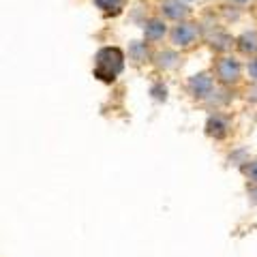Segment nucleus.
Listing matches in <instances>:
<instances>
[{"label":"nucleus","mask_w":257,"mask_h":257,"mask_svg":"<svg viewBox=\"0 0 257 257\" xmlns=\"http://www.w3.org/2000/svg\"><path fill=\"white\" fill-rule=\"evenodd\" d=\"M128 56H131V60L135 62H142L148 58V47L146 43H133L131 47H128Z\"/></svg>","instance_id":"10"},{"label":"nucleus","mask_w":257,"mask_h":257,"mask_svg":"<svg viewBox=\"0 0 257 257\" xmlns=\"http://www.w3.org/2000/svg\"><path fill=\"white\" fill-rule=\"evenodd\" d=\"M227 120L221 118V116H212L210 120H208V133L214 135V138H225L227 135Z\"/></svg>","instance_id":"7"},{"label":"nucleus","mask_w":257,"mask_h":257,"mask_svg":"<svg viewBox=\"0 0 257 257\" xmlns=\"http://www.w3.org/2000/svg\"><path fill=\"white\" fill-rule=\"evenodd\" d=\"M126 0H94V5L99 7L101 11H105V13H120L122 11V7H124Z\"/></svg>","instance_id":"9"},{"label":"nucleus","mask_w":257,"mask_h":257,"mask_svg":"<svg viewBox=\"0 0 257 257\" xmlns=\"http://www.w3.org/2000/svg\"><path fill=\"white\" fill-rule=\"evenodd\" d=\"M161 11H163V15L170 20H182L189 15V7L184 3H180V0H165V3L161 5Z\"/></svg>","instance_id":"5"},{"label":"nucleus","mask_w":257,"mask_h":257,"mask_svg":"<svg viewBox=\"0 0 257 257\" xmlns=\"http://www.w3.org/2000/svg\"><path fill=\"white\" fill-rule=\"evenodd\" d=\"M124 67V56L118 47H103L96 54L94 62V75L103 79V82H114L116 75H120V71Z\"/></svg>","instance_id":"1"},{"label":"nucleus","mask_w":257,"mask_h":257,"mask_svg":"<svg viewBox=\"0 0 257 257\" xmlns=\"http://www.w3.org/2000/svg\"><path fill=\"white\" fill-rule=\"evenodd\" d=\"M248 75H251L255 82H257V58H255L251 64H248Z\"/></svg>","instance_id":"12"},{"label":"nucleus","mask_w":257,"mask_h":257,"mask_svg":"<svg viewBox=\"0 0 257 257\" xmlns=\"http://www.w3.org/2000/svg\"><path fill=\"white\" fill-rule=\"evenodd\" d=\"M216 75L225 84H234L240 77V64L236 58H221L216 64Z\"/></svg>","instance_id":"3"},{"label":"nucleus","mask_w":257,"mask_h":257,"mask_svg":"<svg viewBox=\"0 0 257 257\" xmlns=\"http://www.w3.org/2000/svg\"><path fill=\"white\" fill-rule=\"evenodd\" d=\"M195 39H197L195 24H178V26L172 30V43L176 47H189L195 43Z\"/></svg>","instance_id":"2"},{"label":"nucleus","mask_w":257,"mask_h":257,"mask_svg":"<svg viewBox=\"0 0 257 257\" xmlns=\"http://www.w3.org/2000/svg\"><path fill=\"white\" fill-rule=\"evenodd\" d=\"M212 77L208 75V73H199V75H193L189 79V88H191V92L195 94V96H206V94H210L212 92Z\"/></svg>","instance_id":"4"},{"label":"nucleus","mask_w":257,"mask_h":257,"mask_svg":"<svg viewBox=\"0 0 257 257\" xmlns=\"http://www.w3.org/2000/svg\"><path fill=\"white\" fill-rule=\"evenodd\" d=\"M244 174H246V178H251L257 182V161H253V163H248L244 167Z\"/></svg>","instance_id":"11"},{"label":"nucleus","mask_w":257,"mask_h":257,"mask_svg":"<svg viewBox=\"0 0 257 257\" xmlns=\"http://www.w3.org/2000/svg\"><path fill=\"white\" fill-rule=\"evenodd\" d=\"M231 3H238V5H244V3H248V0H231Z\"/></svg>","instance_id":"13"},{"label":"nucleus","mask_w":257,"mask_h":257,"mask_svg":"<svg viewBox=\"0 0 257 257\" xmlns=\"http://www.w3.org/2000/svg\"><path fill=\"white\" fill-rule=\"evenodd\" d=\"M238 47H240V52H244V54H255L257 52V32L255 30L244 32V35L238 39Z\"/></svg>","instance_id":"8"},{"label":"nucleus","mask_w":257,"mask_h":257,"mask_svg":"<svg viewBox=\"0 0 257 257\" xmlns=\"http://www.w3.org/2000/svg\"><path fill=\"white\" fill-rule=\"evenodd\" d=\"M163 35H165L163 20H148L146 22V28H144V37H146V41H159V39H163Z\"/></svg>","instance_id":"6"}]
</instances>
